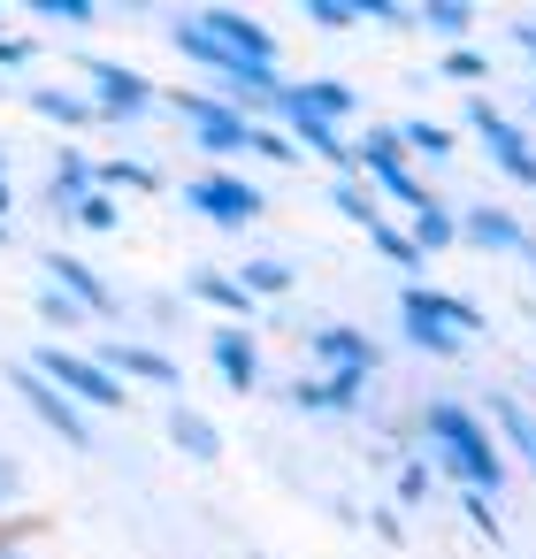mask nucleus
<instances>
[{
    "mask_svg": "<svg viewBox=\"0 0 536 559\" xmlns=\"http://www.w3.org/2000/svg\"><path fill=\"white\" fill-rule=\"evenodd\" d=\"M521 39H528V55H536V32H521Z\"/></svg>",
    "mask_w": 536,
    "mask_h": 559,
    "instance_id": "nucleus-20",
    "label": "nucleus"
},
{
    "mask_svg": "<svg viewBox=\"0 0 536 559\" xmlns=\"http://www.w3.org/2000/svg\"><path fill=\"white\" fill-rule=\"evenodd\" d=\"M47 368L78 391V399H93V406H116V383L100 376V368H85V360H70V353H47Z\"/></svg>",
    "mask_w": 536,
    "mask_h": 559,
    "instance_id": "nucleus-4",
    "label": "nucleus"
},
{
    "mask_svg": "<svg viewBox=\"0 0 536 559\" xmlns=\"http://www.w3.org/2000/svg\"><path fill=\"white\" fill-rule=\"evenodd\" d=\"M284 284H291L284 261H253V269H246V292H284Z\"/></svg>",
    "mask_w": 536,
    "mask_h": 559,
    "instance_id": "nucleus-14",
    "label": "nucleus"
},
{
    "mask_svg": "<svg viewBox=\"0 0 536 559\" xmlns=\"http://www.w3.org/2000/svg\"><path fill=\"white\" fill-rule=\"evenodd\" d=\"M429 437L452 452V467H460L467 483H483V490H490V483L505 475V467H498V452H490V437H483L460 406H429Z\"/></svg>",
    "mask_w": 536,
    "mask_h": 559,
    "instance_id": "nucleus-2",
    "label": "nucleus"
},
{
    "mask_svg": "<svg viewBox=\"0 0 536 559\" xmlns=\"http://www.w3.org/2000/svg\"><path fill=\"white\" fill-rule=\"evenodd\" d=\"M192 284H200L215 307H238V299H246V292H238V284H223V276H192Z\"/></svg>",
    "mask_w": 536,
    "mask_h": 559,
    "instance_id": "nucleus-17",
    "label": "nucleus"
},
{
    "mask_svg": "<svg viewBox=\"0 0 536 559\" xmlns=\"http://www.w3.org/2000/svg\"><path fill=\"white\" fill-rule=\"evenodd\" d=\"M215 368H223L230 383H253V337H246V330H223V337H215Z\"/></svg>",
    "mask_w": 536,
    "mask_h": 559,
    "instance_id": "nucleus-8",
    "label": "nucleus"
},
{
    "mask_svg": "<svg viewBox=\"0 0 536 559\" xmlns=\"http://www.w3.org/2000/svg\"><path fill=\"white\" fill-rule=\"evenodd\" d=\"M444 238H452V223H444V215H429V207H421V246H444Z\"/></svg>",
    "mask_w": 536,
    "mask_h": 559,
    "instance_id": "nucleus-19",
    "label": "nucleus"
},
{
    "mask_svg": "<svg viewBox=\"0 0 536 559\" xmlns=\"http://www.w3.org/2000/svg\"><path fill=\"white\" fill-rule=\"evenodd\" d=\"M322 353H330L345 376H360V368H368V345H360L353 330H322Z\"/></svg>",
    "mask_w": 536,
    "mask_h": 559,
    "instance_id": "nucleus-12",
    "label": "nucleus"
},
{
    "mask_svg": "<svg viewBox=\"0 0 536 559\" xmlns=\"http://www.w3.org/2000/svg\"><path fill=\"white\" fill-rule=\"evenodd\" d=\"M475 131H483V139L498 146V162H505V177H521V185H536V162H528V146H521V139H513V131H505V123L490 116V108H475Z\"/></svg>",
    "mask_w": 536,
    "mask_h": 559,
    "instance_id": "nucleus-3",
    "label": "nucleus"
},
{
    "mask_svg": "<svg viewBox=\"0 0 536 559\" xmlns=\"http://www.w3.org/2000/svg\"><path fill=\"white\" fill-rule=\"evenodd\" d=\"M39 108H47V116H62V123H85V108H78V100H62V93H39Z\"/></svg>",
    "mask_w": 536,
    "mask_h": 559,
    "instance_id": "nucleus-18",
    "label": "nucleus"
},
{
    "mask_svg": "<svg viewBox=\"0 0 536 559\" xmlns=\"http://www.w3.org/2000/svg\"><path fill=\"white\" fill-rule=\"evenodd\" d=\"M55 276H62V284H78V299H85V307H100V299H108V292H100V284L78 269V261H55Z\"/></svg>",
    "mask_w": 536,
    "mask_h": 559,
    "instance_id": "nucleus-15",
    "label": "nucleus"
},
{
    "mask_svg": "<svg viewBox=\"0 0 536 559\" xmlns=\"http://www.w3.org/2000/svg\"><path fill=\"white\" fill-rule=\"evenodd\" d=\"M368 162H376V177H383V192H391V200L421 207V192H414V177L398 169V146H391V139H368Z\"/></svg>",
    "mask_w": 536,
    "mask_h": 559,
    "instance_id": "nucleus-5",
    "label": "nucleus"
},
{
    "mask_svg": "<svg viewBox=\"0 0 536 559\" xmlns=\"http://www.w3.org/2000/svg\"><path fill=\"white\" fill-rule=\"evenodd\" d=\"M93 78H100V93H108V108H116V116H139V100H146V85H139V78H123V70H108V62H100Z\"/></svg>",
    "mask_w": 536,
    "mask_h": 559,
    "instance_id": "nucleus-9",
    "label": "nucleus"
},
{
    "mask_svg": "<svg viewBox=\"0 0 536 559\" xmlns=\"http://www.w3.org/2000/svg\"><path fill=\"white\" fill-rule=\"evenodd\" d=\"M16 383H24V399H32V406H39V414H47V421H55V429H62L70 444H85V421H78V414H70V406H62V399H55V391H47L39 376H16Z\"/></svg>",
    "mask_w": 536,
    "mask_h": 559,
    "instance_id": "nucleus-7",
    "label": "nucleus"
},
{
    "mask_svg": "<svg viewBox=\"0 0 536 559\" xmlns=\"http://www.w3.org/2000/svg\"><path fill=\"white\" fill-rule=\"evenodd\" d=\"M353 399V376H337V383H307L299 391V406H314V414H330V406H345Z\"/></svg>",
    "mask_w": 536,
    "mask_h": 559,
    "instance_id": "nucleus-13",
    "label": "nucleus"
},
{
    "mask_svg": "<svg viewBox=\"0 0 536 559\" xmlns=\"http://www.w3.org/2000/svg\"><path fill=\"white\" fill-rule=\"evenodd\" d=\"M192 200H200L207 215H238V223H246V215H261V200H253L246 185H223V177H215V185H200Z\"/></svg>",
    "mask_w": 536,
    "mask_h": 559,
    "instance_id": "nucleus-6",
    "label": "nucleus"
},
{
    "mask_svg": "<svg viewBox=\"0 0 536 559\" xmlns=\"http://www.w3.org/2000/svg\"><path fill=\"white\" fill-rule=\"evenodd\" d=\"M398 314H406L414 345H429V353H460V345L475 337V314H467L460 299H437V292H406Z\"/></svg>",
    "mask_w": 536,
    "mask_h": 559,
    "instance_id": "nucleus-1",
    "label": "nucleus"
},
{
    "mask_svg": "<svg viewBox=\"0 0 536 559\" xmlns=\"http://www.w3.org/2000/svg\"><path fill=\"white\" fill-rule=\"evenodd\" d=\"M0 559H24V551H0Z\"/></svg>",
    "mask_w": 536,
    "mask_h": 559,
    "instance_id": "nucleus-21",
    "label": "nucleus"
},
{
    "mask_svg": "<svg viewBox=\"0 0 536 559\" xmlns=\"http://www.w3.org/2000/svg\"><path fill=\"white\" fill-rule=\"evenodd\" d=\"M475 246H521V230H513V215H498V207H475Z\"/></svg>",
    "mask_w": 536,
    "mask_h": 559,
    "instance_id": "nucleus-11",
    "label": "nucleus"
},
{
    "mask_svg": "<svg viewBox=\"0 0 536 559\" xmlns=\"http://www.w3.org/2000/svg\"><path fill=\"white\" fill-rule=\"evenodd\" d=\"M192 116H200V139H207V146H253V131H246L238 116H215V108H200V100H192Z\"/></svg>",
    "mask_w": 536,
    "mask_h": 559,
    "instance_id": "nucleus-10",
    "label": "nucleus"
},
{
    "mask_svg": "<svg viewBox=\"0 0 536 559\" xmlns=\"http://www.w3.org/2000/svg\"><path fill=\"white\" fill-rule=\"evenodd\" d=\"M177 437H184L192 452H215V429H207V421H192V414H177Z\"/></svg>",
    "mask_w": 536,
    "mask_h": 559,
    "instance_id": "nucleus-16",
    "label": "nucleus"
}]
</instances>
